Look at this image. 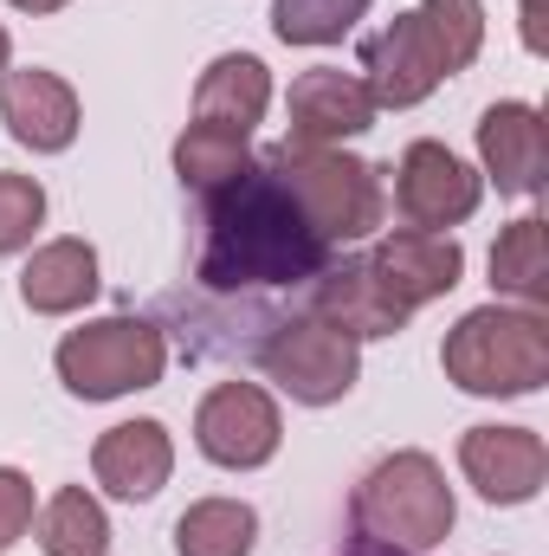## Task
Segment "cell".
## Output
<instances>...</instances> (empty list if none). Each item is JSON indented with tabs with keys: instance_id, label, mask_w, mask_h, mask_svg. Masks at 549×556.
<instances>
[{
	"instance_id": "cell-1",
	"label": "cell",
	"mask_w": 549,
	"mask_h": 556,
	"mask_svg": "<svg viewBox=\"0 0 549 556\" xmlns=\"http://www.w3.org/2000/svg\"><path fill=\"white\" fill-rule=\"evenodd\" d=\"M201 260L194 278L207 291H266V285H304L330 266V247L291 201L266 162H246L227 188L201 194Z\"/></svg>"
},
{
	"instance_id": "cell-2",
	"label": "cell",
	"mask_w": 549,
	"mask_h": 556,
	"mask_svg": "<svg viewBox=\"0 0 549 556\" xmlns=\"http://www.w3.org/2000/svg\"><path fill=\"white\" fill-rule=\"evenodd\" d=\"M485 46V7L478 0H420L395 26H382L362 46V85L375 111L426 104L452 72H465Z\"/></svg>"
},
{
	"instance_id": "cell-3",
	"label": "cell",
	"mask_w": 549,
	"mask_h": 556,
	"mask_svg": "<svg viewBox=\"0 0 549 556\" xmlns=\"http://www.w3.org/2000/svg\"><path fill=\"white\" fill-rule=\"evenodd\" d=\"M439 369L465 395H491V402L537 395L549 382V317L531 311V304H498L491 298V304L465 311L446 330Z\"/></svg>"
},
{
	"instance_id": "cell-4",
	"label": "cell",
	"mask_w": 549,
	"mask_h": 556,
	"mask_svg": "<svg viewBox=\"0 0 549 556\" xmlns=\"http://www.w3.org/2000/svg\"><path fill=\"white\" fill-rule=\"evenodd\" d=\"M452 518H459L452 485H446L439 459L420 453V446L375 459V466L362 472L356 498H349L356 538H375V544H395V551H413V556H426L433 544H446V538H452Z\"/></svg>"
},
{
	"instance_id": "cell-5",
	"label": "cell",
	"mask_w": 549,
	"mask_h": 556,
	"mask_svg": "<svg viewBox=\"0 0 549 556\" xmlns=\"http://www.w3.org/2000/svg\"><path fill=\"white\" fill-rule=\"evenodd\" d=\"M266 168L291 188V201L304 207V220L317 227V240L330 253L349 240H369L382 227V168H369L362 155L278 142V149H266Z\"/></svg>"
},
{
	"instance_id": "cell-6",
	"label": "cell",
	"mask_w": 549,
	"mask_h": 556,
	"mask_svg": "<svg viewBox=\"0 0 549 556\" xmlns=\"http://www.w3.org/2000/svg\"><path fill=\"white\" fill-rule=\"evenodd\" d=\"M52 363H59V382L78 402H117V395H137V389L162 382L168 337L149 317H98V324L65 330Z\"/></svg>"
},
{
	"instance_id": "cell-7",
	"label": "cell",
	"mask_w": 549,
	"mask_h": 556,
	"mask_svg": "<svg viewBox=\"0 0 549 556\" xmlns=\"http://www.w3.org/2000/svg\"><path fill=\"white\" fill-rule=\"evenodd\" d=\"M259 369H266V382H278L291 402L330 408V402H343L356 389L362 343L343 337V330H330L323 317H284V324L266 330V343H259Z\"/></svg>"
},
{
	"instance_id": "cell-8",
	"label": "cell",
	"mask_w": 549,
	"mask_h": 556,
	"mask_svg": "<svg viewBox=\"0 0 549 556\" xmlns=\"http://www.w3.org/2000/svg\"><path fill=\"white\" fill-rule=\"evenodd\" d=\"M194 446L227 466V472H253L284 446V415H278L272 389L259 382H220L201 395L194 408Z\"/></svg>"
},
{
	"instance_id": "cell-9",
	"label": "cell",
	"mask_w": 549,
	"mask_h": 556,
	"mask_svg": "<svg viewBox=\"0 0 549 556\" xmlns=\"http://www.w3.org/2000/svg\"><path fill=\"white\" fill-rule=\"evenodd\" d=\"M478 194H485V175L465 168L446 142H433V137L408 142L401 162H395V207H401L408 227L446 233V227L478 214Z\"/></svg>"
},
{
	"instance_id": "cell-10",
	"label": "cell",
	"mask_w": 549,
	"mask_h": 556,
	"mask_svg": "<svg viewBox=\"0 0 549 556\" xmlns=\"http://www.w3.org/2000/svg\"><path fill=\"white\" fill-rule=\"evenodd\" d=\"M459 472L485 505H531L549 479V446L537 427H465L459 433Z\"/></svg>"
},
{
	"instance_id": "cell-11",
	"label": "cell",
	"mask_w": 549,
	"mask_h": 556,
	"mask_svg": "<svg viewBox=\"0 0 549 556\" xmlns=\"http://www.w3.org/2000/svg\"><path fill=\"white\" fill-rule=\"evenodd\" d=\"M369 130H375V98L343 65L304 72L284 98V142L297 149H343L349 137H369Z\"/></svg>"
},
{
	"instance_id": "cell-12",
	"label": "cell",
	"mask_w": 549,
	"mask_h": 556,
	"mask_svg": "<svg viewBox=\"0 0 549 556\" xmlns=\"http://www.w3.org/2000/svg\"><path fill=\"white\" fill-rule=\"evenodd\" d=\"M0 124H7V137L20 142V149H33V155H59V149L78 142L85 104H78V91H72L59 72H46V65H20V72L0 78Z\"/></svg>"
},
{
	"instance_id": "cell-13",
	"label": "cell",
	"mask_w": 549,
	"mask_h": 556,
	"mask_svg": "<svg viewBox=\"0 0 549 556\" xmlns=\"http://www.w3.org/2000/svg\"><path fill=\"white\" fill-rule=\"evenodd\" d=\"M310 317H323L330 330H343L356 343H375V337H401L413 311L395 304V291L375 278L369 260H343L310 278Z\"/></svg>"
},
{
	"instance_id": "cell-14",
	"label": "cell",
	"mask_w": 549,
	"mask_h": 556,
	"mask_svg": "<svg viewBox=\"0 0 549 556\" xmlns=\"http://www.w3.org/2000/svg\"><path fill=\"white\" fill-rule=\"evenodd\" d=\"M369 266L375 278L395 291V304H433V298H446L459 278H465V247L452 240V233H426V227H401V233H382L375 240V253H369Z\"/></svg>"
},
{
	"instance_id": "cell-15",
	"label": "cell",
	"mask_w": 549,
	"mask_h": 556,
	"mask_svg": "<svg viewBox=\"0 0 549 556\" xmlns=\"http://www.w3.org/2000/svg\"><path fill=\"white\" fill-rule=\"evenodd\" d=\"M478 168L498 181V194H537L549 168V124L537 104L505 98L478 117Z\"/></svg>"
},
{
	"instance_id": "cell-16",
	"label": "cell",
	"mask_w": 549,
	"mask_h": 556,
	"mask_svg": "<svg viewBox=\"0 0 549 556\" xmlns=\"http://www.w3.org/2000/svg\"><path fill=\"white\" fill-rule=\"evenodd\" d=\"M168 472H175V440H168V427L162 420H117V427H104L98 433V446H91V479L111 492V498H155L162 485H168Z\"/></svg>"
},
{
	"instance_id": "cell-17",
	"label": "cell",
	"mask_w": 549,
	"mask_h": 556,
	"mask_svg": "<svg viewBox=\"0 0 549 556\" xmlns=\"http://www.w3.org/2000/svg\"><path fill=\"white\" fill-rule=\"evenodd\" d=\"M98 298V247L91 240H46L20 266V304L33 317H72Z\"/></svg>"
},
{
	"instance_id": "cell-18",
	"label": "cell",
	"mask_w": 549,
	"mask_h": 556,
	"mask_svg": "<svg viewBox=\"0 0 549 556\" xmlns=\"http://www.w3.org/2000/svg\"><path fill=\"white\" fill-rule=\"evenodd\" d=\"M266 104H272V72L253 52H220L194 78V117L201 124H233V130L253 137L259 117H266Z\"/></svg>"
},
{
	"instance_id": "cell-19",
	"label": "cell",
	"mask_w": 549,
	"mask_h": 556,
	"mask_svg": "<svg viewBox=\"0 0 549 556\" xmlns=\"http://www.w3.org/2000/svg\"><path fill=\"white\" fill-rule=\"evenodd\" d=\"M491 291L498 298H518L531 311L549 304V233H544V214H524L498 233L491 247Z\"/></svg>"
},
{
	"instance_id": "cell-20",
	"label": "cell",
	"mask_w": 549,
	"mask_h": 556,
	"mask_svg": "<svg viewBox=\"0 0 549 556\" xmlns=\"http://www.w3.org/2000/svg\"><path fill=\"white\" fill-rule=\"evenodd\" d=\"M246 162H253V137L233 130V124H201V117H194V124L175 137V175H181V188H194V194L227 188Z\"/></svg>"
},
{
	"instance_id": "cell-21",
	"label": "cell",
	"mask_w": 549,
	"mask_h": 556,
	"mask_svg": "<svg viewBox=\"0 0 549 556\" xmlns=\"http://www.w3.org/2000/svg\"><path fill=\"white\" fill-rule=\"evenodd\" d=\"M259 511L246 498H201L175 518V556H253Z\"/></svg>"
},
{
	"instance_id": "cell-22",
	"label": "cell",
	"mask_w": 549,
	"mask_h": 556,
	"mask_svg": "<svg viewBox=\"0 0 549 556\" xmlns=\"http://www.w3.org/2000/svg\"><path fill=\"white\" fill-rule=\"evenodd\" d=\"M39 551L46 556H111V518L85 485H65L39 511Z\"/></svg>"
},
{
	"instance_id": "cell-23",
	"label": "cell",
	"mask_w": 549,
	"mask_h": 556,
	"mask_svg": "<svg viewBox=\"0 0 549 556\" xmlns=\"http://www.w3.org/2000/svg\"><path fill=\"white\" fill-rule=\"evenodd\" d=\"M375 0H272V33L284 46H336Z\"/></svg>"
},
{
	"instance_id": "cell-24",
	"label": "cell",
	"mask_w": 549,
	"mask_h": 556,
	"mask_svg": "<svg viewBox=\"0 0 549 556\" xmlns=\"http://www.w3.org/2000/svg\"><path fill=\"white\" fill-rule=\"evenodd\" d=\"M46 227V188L33 175H0V260L7 253H26L33 233Z\"/></svg>"
},
{
	"instance_id": "cell-25",
	"label": "cell",
	"mask_w": 549,
	"mask_h": 556,
	"mask_svg": "<svg viewBox=\"0 0 549 556\" xmlns=\"http://www.w3.org/2000/svg\"><path fill=\"white\" fill-rule=\"evenodd\" d=\"M33 511H39L33 479H26L20 466H0V556H7L20 538H26V531H33Z\"/></svg>"
},
{
	"instance_id": "cell-26",
	"label": "cell",
	"mask_w": 549,
	"mask_h": 556,
	"mask_svg": "<svg viewBox=\"0 0 549 556\" xmlns=\"http://www.w3.org/2000/svg\"><path fill=\"white\" fill-rule=\"evenodd\" d=\"M518 7H524V46L544 52V0H518Z\"/></svg>"
},
{
	"instance_id": "cell-27",
	"label": "cell",
	"mask_w": 549,
	"mask_h": 556,
	"mask_svg": "<svg viewBox=\"0 0 549 556\" xmlns=\"http://www.w3.org/2000/svg\"><path fill=\"white\" fill-rule=\"evenodd\" d=\"M336 556H413V551H395V544H375V538H349Z\"/></svg>"
},
{
	"instance_id": "cell-28",
	"label": "cell",
	"mask_w": 549,
	"mask_h": 556,
	"mask_svg": "<svg viewBox=\"0 0 549 556\" xmlns=\"http://www.w3.org/2000/svg\"><path fill=\"white\" fill-rule=\"evenodd\" d=\"M7 7H20V13H59V7H72V0H7Z\"/></svg>"
},
{
	"instance_id": "cell-29",
	"label": "cell",
	"mask_w": 549,
	"mask_h": 556,
	"mask_svg": "<svg viewBox=\"0 0 549 556\" xmlns=\"http://www.w3.org/2000/svg\"><path fill=\"white\" fill-rule=\"evenodd\" d=\"M13 72V39H7V26H0V78Z\"/></svg>"
}]
</instances>
